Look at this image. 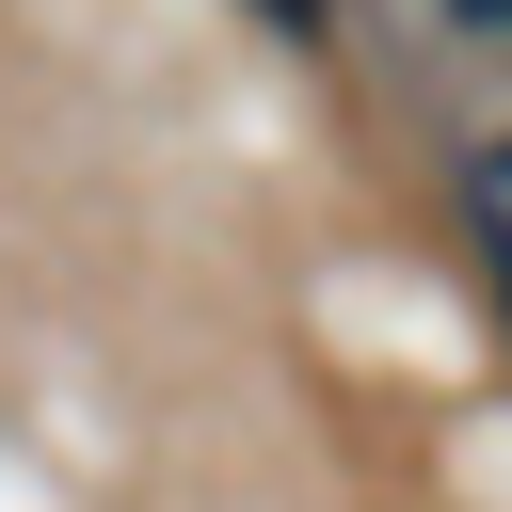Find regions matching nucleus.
<instances>
[{
    "instance_id": "1",
    "label": "nucleus",
    "mask_w": 512,
    "mask_h": 512,
    "mask_svg": "<svg viewBox=\"0 0 512 512\" xmlns=\"http://www.w3.org/2000/svg\"><path fill=\"white\" fill-rule=\"evenodd\" d=\"M448 16H464V32H480V48H512V0H448Z\"/></svg>"
},
{
    "instance_id": "2",
    "label": "nucleus",
    "mask_w": 512,
    "mask_h": 512,
    "mask_svg": "<svg viewBox=\"0 0 512 512\" xmlns=\"http://www.w3.org/2000/svg\"><path fill=\"white\" fill-rule=\"evenodd\" d=\"M496 304H512V240H496Z\"/></svg>"
}]
</instances>
